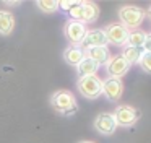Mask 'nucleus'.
<instances>
[{
	"instance_id": "423d86ee",
	"label": "nucleus",
	"mask_w": 151,
	"mask_h": 143,
	"mask_svg": "<svg viewBox=\"0 0 151 143\" xmlns=\"http://www.w3.org/2000/svg\"><path fill=\"white\" fill-rule=\"evenodd\" d=\"M104 32H106V38H107L109 44L120 47V46L127 44L130 29L125 28L122 23H111V25H107V28L104 29Z\"/></svg>"
},
{
	"instance_id": "2eb2a0df",
	"label": "nucleus",
	"mask_w": 151,
	"mask_h": 143,
	"mask_svg": "<svg viewBox=\"0 0 151 143\" xmlns=\"http://www.w3.org/2000/svg\"><path fill=\"white\" fill-rule=\"evenodd\" d=\"M15 29V16L10 12L0 10V34L8 36Z\"/></svg>"
},
{
	"instance_id": "ddd939ff",
	"label": "nucleus",
	"mask_w": 151,
	"mask_h": 143,
	"mask_svg": "<svg viewBox=\"0 0 151 143\" xmlns=\"http://www.w3.org/2000/svg\"><path fill=\"white\" fill-rule=\"evenodd\" d=\"M85 55L89 57L91 60H94L98 65L101 64H107V60L111 58V54L107 51V46L106 47H91V49H86Z\"/></svg>"
},
{
	"instance_id": "6ab92c4d",
	"label": "nucleus",
	"mask_w": 151,
	"mask_h": 143,
	"mask_svg": "<svg viewBox=\"0 0 151 143\" xmlns=\"http://www.w3.org/2000/svg\"><path fill=\"white\" fill-rule=\"evenodd\" d=\"M138 65L141 67V70L146 72V73H151V54H148V52H143L140 57V62H138Z\"/></svg>"
},
{
	"instance_id": "20e7f679",
	"label": "nucleus",
	"mask_w": 151,
	"mask_h": 143,
	"mask_svg": "<svg viewBox=\"0 0 151 143\" xmlns=\"http://www.w3.org/2000/svg\"><path fill=\"white\" fill-rule=\"evenodd\" d=\"M76 88L81 93V96H85L86 99H98L102 94V80L96 75L81 77L76 83Z\"/></svg>"
},
{
	"instance_id": "f257e3e1",
	"label": "nucleus",
	"mask_w": 151,
	"mask_h": 143,
	"mask_svg": "<svg viewBox=\"0 0 151 143\" xmlns=\"http://www.w3.org/2000/svg\"><path fill=\"white\" fill-rule=\"evenodd\" d=\"M50 106L62 116H72L78 110L76 98L73 96V93L67 90H57L50 96Z\"/></svg>"
},
{
	"instance_id": "1a4fd4ad",
	"label": "nucleus",
	"mask_w": 151,
	"mask_h": 143,
	"mask_svg": "<svg viewBox=\"0 0 151 143\" xmlns=\"http://www.w3.org/2000/svg\"><path fill=\"white\" fill-rule=\"evenodd\" d=\"M128 70H130V65L125 62V58L120 54L111 57L106 64V72L111 78H122Z\"/></svg>"
},
{
	"instance_id": "b1692460",
	"label": "nucleus",
	"mask_w": 151,
	"mask_h": 143,
	"mask_svg": "<svg viewBox=\"0 0 151 143\" xmlns=\"http://www.w3.org/2000/svg\"><path fill=\"white\" fill-rule=\"evenodd\" d=\"M80 143H94V142H89V140H81Z\"/></svg>"
},
{
	"instance_id": "412c9836",
	"label": "nucleus",
	"mask_w": 151,
	"mask_h": 143,
	"mask_svg": "<svg viewBox=\"0 0 151 143\" xmlns=\"http://www.w3.org/2000/svg\"><path fill=\"white\" fill-rule=\"evenodd\" d=\"M73 3H75V2H67V0H63V2H59V8L62 10V12L67 13V12H68V10L73 6Z\"/></svg>"
},
{
	"instance_id": "6e6552de",
	"label": "nucleus",
	"mask_w": 151,
	"mask_h": 143,
	"mask_svg": "<svg viewBox=\"0 0 151 143\" xmlns=\"http://www.w3.org/2000/svg\"><path fill=\"white\" fill-rule=\"evenodd\" d=\"M106 46H107V38L104 29H88L80 44V49L86 51L91 47H106Z\"/></svg>"
},
{
	"instance_id": "5701e85b",
	"label": "nucleus",
	"mask_w": 151,
	"mask_h": 143,
	"mask_svg": "<svg viewBox=\"0 0 151 143\" xmlns=\"http://www.w3.org/2000/svg\"><path fill=\"white\" fill-rule=\"evenodd\" d=\"M145 15H146V16H148V20L151 21V6L148 8V12H145Z\"/></svg>"
},
{
	"instance_id": "f8f14e48",
	"label": "nucleus",
	"mask_w": 151,
	"mask_h": 143,
	"mask_svg": "<svg viewBox=\"0 0 151 143\" xmlns=\"http://www.w3.org/2000/svg\"><path fill=\"white\" fill-rule=\"evenodd\" d=\"M99 70V65L96 64L94 60H91L89 57H83V60L76 65V72H78L80 78L81 77H91V75H96Z\"/></svg>"
},
{
	"instance_id": "9b49d317",
	"label": "nucleus",
	"mask_w": 151,
	"mask_h": 143,
	"mask_svg": "<svg viewBox=\"0 0 151 143\" xmlns=\"http://www.w3.org/2000/svg\"><path fill=\"white\" fill-rule=\"evenodd\" d=\"M86 31H88V29H86V25L78 23V21H72V20L67 23L65 29H63L65 38L68 39L73 46H80V44H81V41H83V38H85Z\"/></svg>"
},
{
	"instance_id": "f03ea898",
	"label": "nucleus",
	"mask_w": 151,
	"mask_h": 143,
	"mask_svg": "<svg viewBox=\"0 0 151 143\" xmlns=\"http://www.w3.org/2000/svg\"><path fill=\"white\" fill-rule=\"evenodd\" d=\"M68 16L72 18V21H78V23H93L98 20L99 15V10L96 3L91 2H75L73 6L68 10Z\"/></svg>"
},
{
	"instance_id": "0eeeda50",
	"label": "nucleus",
	"mask_w": 151,
	"mask_h": 143,
	"mask_svg": "<svg viewBox=\"0 0 151 143\" xmlns=\"http://www.w3.org/2000/svg\"><path fill=\"white\" fill-rule=\"evenodd\" d=\"M122 93H124V83L120 78H111L102 81V96L109 103H117L120 101Z\"/></svg>"
},
{
	"instance_id": "9d476101",
	"label": "nucleus",
	"mask_w": 151,
	"mask_h": 143,
	"mask_svg": "<svg viewBox=\"0 0 151 143\" xmlns=\"http://www.w3.org/2000/svg\"><path fill=\"white\" fill-rule=\"evenodd\" d=\"M94 129L98 130L101 135H112V133L117 130V124H115L114 114L112 112H101L99 116H96Z\"/></svg>"
},
{
	"instance_id": "dca6fc26",
	"label": "nucleus",
	"mask_w": 151,
	"mask_h": 143,
	"mask_svg": "<svg viewBox=\"0 0 151 143\" xmlns=\"http://www.w3.org/2000/svg\"><path fill=\"white\" fill-rule=\"evenodd\" d=\"M141 54H143V51L141 49H137V47H130V46H124V51H122V57L125 58V62H127L128 65H135L140 62V57Z\"/></svg>"
},
{
	"instance_id": "4be33fe9",
	"label": "nucleus",
	"mask_w": 151,
	"mask_h": 143,
	"mask_svg": "<svg viewBox=\"0 0 151 143\" xmlns=\"http://www.w3.org/2000/svg\"><path fill=\"white\" fill-rule=\"evenodd\" d=\"M5 5H10V6H18V5H21V2H5Z\"/></svg>"
},
{
	"instance_id": "39448f33",
	"label": "nucleus",
	"mask_w": 151,
	"mask_h": 143,
	"mask_svg": "<svg viewBox=\"0 0 151 143\" xmlns=\"http://www.w3.org/2000/svg\"><path fill=\"white\" fill-rule=\"evenodd\" d=\"M112 114H114V119H115L117 127H124V129L133 127L135 124L140 120V110L135 109V107H132V106H127V104L117 106Z\"/></svg>"
},
{
	"instance_id": "f3484780",
	"label": "nucleus",
	"mask_w": 151,
	"mask_h": 143,
	"mask_svg": "<svg viewBox=\"0 0 151 143\" xmlns=\"http://www.w3.org/2000/svg\"><path fill=\"white\" fill-rule=\"evenodd\" d=\"M145 36H146L145 31H141V29H133V31H130V34H128V39H127V44L125 46L141 49L143 41H145Z\"/></svg>"
},
{
	"instance_id": "aec40b11",
	"label": "nucleus",
	"mask_w": 151,
	"mask_h": 143,
	"mask_svg": "<svg viewBox=\"0 0 151 143\" xmlns=\"http://www.w3.org/2000/svg\"><path fill=\"white\" fill-rule=\"evenodd\" d=\"M141 51L151 54V32H146V36H145V41H143V46H141Z\"/></svg>"
},
{
	"instance_id": "a211bd4d",
	"label": "nucleus",
	"mask_w": 151,
	"mask_h": 143,
	"mask_svg": "<svg viewBox=\"0 0 151 143\" xmlns=\"http://www.w3.org/2000/svg\"><path fill=\"white\" fill-rule=\"evenodd\" d=\"M36 5L44 13H55L59 10V2L57 0H37Z\"/></svg>"
},
{
	"instance_id": "7ed1b4c3",
	"label": "nucleus",
	"mask_w": 151,
	"mask_h": 143,
	"mask_svg": "<svg viewBox=\"0 0 151 143\" xmlns=\"http://www.w3.org/2000/svg\"><path fill=\"white\" fill-rule=\"evenodd\" d=\"M119 18L120 23L128 29H138L140 25L143 23V20L146 18L145 10L140 8L137 5H125L119 10Z\"/></svg>"
},
{
	"instance_id": "4468645a",
	"label": "nucleus",
	"mask_w": 151,
	"mask_h": 143,
	"mask_svg": "<svg viewBox=\"0 0 151 143\" xmlns=\"http://www.w3.org/2000/svg\"><path fill=\"white\" fill-rule=\"evenodd\" d=\"M83 57H85V51L80 49L78 46H70V47H67L63 51V60L68 65H75L76 67L83 60Z\"/></svg>"
}]
</instances>
